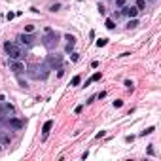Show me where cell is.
<instances>
[{"label": "cell", "instance_id": "1", "mask_svg": "<svg viewBox=\"0 0 161 161\" xmlns=\"http://www.w3.org/2000/svg\"><path fill=\"white\" fill-rule=\"evenodd\" d=\"M9 70H14L15 74H21L25 70V64L21 63V59H17V61H9Z\"/></svg>", "mask_w": 161, "mask_h": 161}, {"label": "cell", "instance_id": "2", "mask_svg": "<svg viewBox=\"0 0 161 161\" xmlns=\"http://www.w3.org/2000/svg\"><path fill=\"white\" fill-rule=\"evenodd\" d=\"M8 55H9V59H12V61H17V59H21V57H23V49H21L19 46H15L14 49L8 51Z\"/></svg>", "mask_w": 161, "mask_h": 161}, {"label": "cell", "instance_id": "3", "mask_svg": "<svg viewBox=\"0 0 161 161\" xmlns=\"http://www.w3.org/2000/svg\"><path fill=\"white\" fill-rule=\"evenodd\" d=\"M17 42L21 44V46H30L32 42H34V38H32L30 32H27V34H21V36L17 38Z\"/></svg>", "mask_w": 161, "mask_h": 161}, {"label": "cell", "instance_id": "4", "mask_svg": "<svg viewBox=\"0 0 161 161\" xmlns=\"http://www.w3.org/2000/svg\"><path fill=\"white\" fill-rule=\"evenodd\" d=\"M8 125H9V127H14V129H23V121H21V120H15V118H9V120H8Z\"/></svg>", "mask_w": 161, "mask_h": 161}, {"label": "cell", "instance_id": "5", "mask_svg": "<svg viewBox=\"0 0 161 161\" xmlns=\"http://www.w3.org/2000/svg\"><path fill=\"white\" fill-rule=\"evenodd\" d=\"M51 127H53V120H47L46 123H44V127H42V133H44V138H47V135H49Z\"/></svg>", "mask_w": 161, "mask_h": 161}, {"label": "cell", "instance_id": "6", "mask_svg": "<svg viewBox=\"0 0 161 161\" xmlns=\"http://www.w3.org/2000/svg\"><path fill=\"white\" fill-rule=\"evenodd\" d=\"M123 14L127 15V17H137V15H138V9L135 8V6H133V8H123Z\"/></svg>", "mask_w": 161, "mask_h": 161}, {"label": "cell", "instance_id": "7", "mask_svg": "<svg viewBox=\"0 0 161 161\" xmlns=\"http://www.w3.org/2000/svg\"><path fill=\"white\" fill-rule=\"evenodd\" d=\"M99 80H101V72H95V74L91 76V78H89L87 82H85V87H87V85H91L93 82H99Z\"/></svg>", "mask_w": 161, "mask_h": 161}, {"label": "cell", "instance_id": "8", "mask_svg": "<svg viewBox=\"0 0 161 161\" xmlns=\"http://www.w3.org/2000/svg\"><path fill=\"white\" fill-rule=\"evenodd\" d=\"M135 8H137L138 12H140V9H144V8H146V0H137V6H135Z\"/></svg>", "mask_w": 161, "mask_h": 161}, {"label": "cell", "instance_id": "9", "mask_svg": "<svg viewBox=\"0 0 161 161\" xmlns=\"http://www.w3.org/2000/svg\"><path fill=\"white\" fill-rule=\"evenodd\" d=\"M80 82H82V76H74L70 80V85H80Z\"/></svg>", "mask_w": 161, "mask_h": 161}, {"label": "cell", "instance_id": "10", "mask_svg": "<svg viewBox=\"0 0 161 161\" xmlns=\"http://www.w3.org/2000/svg\"><path fill=\"white\" fill-rule=\"evenodd\" d=\"M127 27H129V28H137V27H138V21H137L135 17H131V21H129Z\"/></svg>", "mask_w": 161, "mask_h": 161}, {"label": "cell", "instance_id": "11", "mask_svg": "<svg viewBox=\"0 0 161 161\" xmlns=\"http://www.w3.org/2000/svg\"><path fill=\"white\" fill-rule=\"evenodd\" d=\"M154 131H156V129H154V127H148V129H144V131H142V133H140V135H142V137H146V135H152Z\"/></svg>", "mask_w": 161, "mask_h": 161}, {"label": "cell", "instance_id": "12", "mask_svg": "<svg viewBox=\"0 0 161 161\" xmlns=\"http://www.w3.org/2000/svg\"><path fill=\"white\" fill-rule=\"evenodd\" d=\"M61 63V57H49V64H59Z\"/></svg>", "mask_w": 161, "mask_h": 161}, {"label": "cell", "instance_id": "13", "mask_svg": "<svg viewBox=\"0 0 161 161\" xmlns=\"http://www.w3.org/2000/svg\"><path fill=\"white\" fill-rule=\"evenodd\" d=\"M97 46H99V47H104V46H106V38H99V40H97Z\"/></svg>", "mask_w": 161, "mask_h": 161}, {"label": "cell", "instance_id": "14", "mask_svg": "<svg viewBox=\"0 0 161 161\" xmlns=\"http://www.w3.org/2000/svg\"><path fill=\"white\" fill-rule=\"evenodd\" d=\"M64 40H68V44H76V38H74L72 34H66V36H64Z\"/></svg>", "mask_w": 161, "mask_h": 161}, {"label": "cell", "instance_id": "15", "mask_svg": "<svg viewBox=\"0 0 161 161\" xmlns=\"http://www.w3.org/2000/svg\"><path fill=\"white\" fill-rule=\"evenodd\" d=\"M116 25H114V21L112 19H106V28H114Z\"/></svg>", "mask_w": 161, "mask_h": 161}, {"label": "cell", "instance_id": "16", "mask_svg": "<svg viewBox=\"0 0 161 161\" xmlns=\"http://www.w3.org/2000/svg\"><path fill=\"white\" fill-rule=\"evenodd\" d=\"M59 8H61V4H51V6H49V9H51V12H57Z\"/></svg>", "mask_w": 161, "mask_h": 161}, {"label": "cell", "instance_id": "17", "mask_svg": "<svg viewBox=\"0 0 161 161\" xmlns=\"http://www.w3.org/2000/svg\"><path fill=\"white\" fill-rule=\"evenodd\" d=\"M125 87H127V89H133V82H131V80H125Z\"/></svg>", "mask_w": 161, "mask_h": 161}, {"label": "cell", "instance_id": "18", "mask_svg": "<svg viewBox=\"0 0 161 161\" xmlns=\"http://www.w3.org/2000/svg\"><path fill=\"white\" fill-rule=\"evenodd\" d=\"M125 2H127V0H116V6H120V8H123V6H125Z\"/></svg>", "mask_w": 161, "mask_h": 161}, {"label": "cell", "instance_id": "19", "mask_svg": "<svg viewBox=\"0 0 161 161\" xmlns=\"http://www.w3.org/2000/svg\"><path fill=\"white\" fill-rule=\"evenodd\" d=\"M14 17H15V14H12V12H8V14H6V19H8V21H12Z\"/></svg>", "mask_w": 161, "mask_h": 161}, {"label": "cell", "instance_id": "20", "mask_svg": "<svg viewBox=\"0 0 161 161\" xmlns=\"http://www.w3.org/2000/svg\"><path fill=\"white\" fill-rule=\"evenodd\" d=\"M34 30V25H27V27H25V32H32Z\"/></svg>", "mask_w": 161, "mask_h": 161}, {"label": "cell", "instance_id": "21", "mask_svg": "<svg viewBox=\"0 0 161 161\" xmlns=\"http://www.w3.org/2000/svg\"><path fill=\"white\" fill-rule=\"evenodd\" d=\"M121 104H123V101H114V108H121Z\"/></svg>", "mask_w": 161, "mask_h": 161}, {"label": "cell", "instance_id": "22", "mask_svg": "<svg viewBox=\"0 0 161 161\" xmlns=\"http://www.w3.org/2000/svg\"><path fill=\"white\" fill-rule=\"evenodd\" d=\"M82 110H83V106L80 104V106H76V110H74V114H82Z\"/></svg>", "mask_w": 161, "mask_h": 161}, {"label": "cell", "instance_id": "23", "mask_svg": "<svg viewBox=\"0 0 161 161\" xmlns=\"http://www.w3.org/2000/svg\"><path fill=\"white\" fill-rule=\"evenodd\" d=\"M78 57H80L78 53H72V55H70V59H72V61H78Z\"/></svg>", "mask_w": 161, "mask_h": 161}, {"label": "cell", "instance_id": "24", "mask_svg": "<svg viewBox=\"0 0 161 161\" xmlns=\"http://www.w3.org/2000/svg\"><path fill=\"white\" fill-rule=\"evenodd\" d=\"M72 47H74V44H66V51H68V53L72 51Z\"/></svg>", "mask_w": 161, "mask_h": 161}, {"label": "cell", "instance_id": "25", "mask_svg": "<svg viewBox=\"0 0 161 161\" xmlns=\"http://www.w3.org/2000/svg\"><path fill=\"white\" fill-rule=\"evenodd\" d=\"M106 135V131H101V133H97V138H102Z\"/></svg>", "mask_w": 161, "mask_h": 161}]
</instances>
